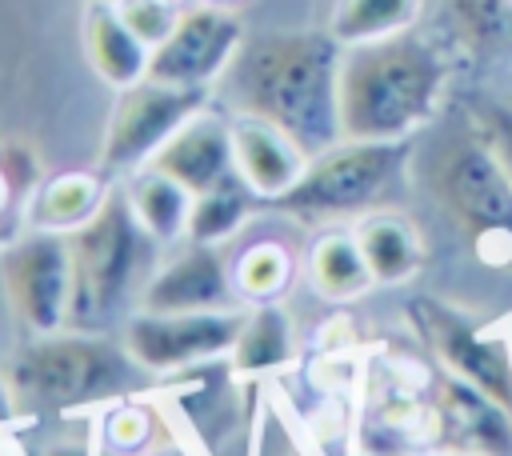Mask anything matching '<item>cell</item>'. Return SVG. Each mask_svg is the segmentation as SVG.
I'll list each match as a JSON object with an SVG mask.
<instances>
[{"instance_id":"cell-1","label":"cell","mask_w":512,"mask_h":456,"mask_svg":"<svg viewBox=\"0 0 512 456\" xmlns=\"http://www.w3.org/2000/svg\"><path fill=\"white\" fill-rule=\"evenodd\" d=\"M340 56L328 28H272L244 36L216 88L228 112L264 116L316 156L340 140Z\"/></svg>"},{"instance_id":"cell-2","label":"cell","mask_w":512,"mask_h":456,"mask_svg":"<svg viewBox=\"0 0 512 456\" xmlns=\"http://www.w3.org/2000/svg\"><path fill=\"white\" fill-rule=\"evenodd\" d=\"M448 60L416 28L340 56V140H416L440 112Z\"/></svg>"},{"instance_id":"cell-3","label":"cell","mask_w":512,"mask_h":456,"mask_svg":"<svg viewBox=\"0 0 512 456\" xmlns=\"http://www.w3.org/2000/svg\"><path fill=\"white\" fill-rule=\"evenodd\" d=\"M140 376L144 372L128 360L116 332L80 328L28 336L4 364V380L24 420L104 408L132 396Z\"/></svg>"},{"instance_id":"cell-4","label":"cell","mask_w":512,"mask_h":456,"mask_svg":"<svg viewBox=\"0 0 512 456\" xmlns=\"http://www.w3.org/2000/svg\"><path fill=\"white\" fill-rule=\"evenodd\" d=\"M72 244V316L68 328L116 332L136 308L140 288L160 260L148 232L136 224L124 184L116 180L100 212L68 236Z\"/></svg>"},{"instance_id":"cell-5","label":"cell","mask_w":512,"mask_h":456,"mask_svg":"<svg viewBox=\"0 0 512 456\" xmlns=\"http://www.w3.org/2000/svg\"><path fill=\"white\" fill-rule=\"evenodd\" d=\"M424 184L484 264L512 268V176L472 120L432 140Z\"/></svg>"},{"instance_id":"cell-6","label":"cell","mask_w":512,"mask_h":456,"mask_svg":"<svg viewBox=\"0 0 512 456\" xmlns=\"http://www.w3.org/2000/svg\"><path fill=\"white\" fill-rule=\"evenodd\" d=\"M412 152L416 140H336L316 152L296 188L268 208L308 228L360 220L380 212L384 200L404 184Z\"/></svg>"},{"instance_id":"cell-7","label":"cell","mask_w":512,"mask_h":456,"mask_svg":"<svg viewBox=\"0 0 512 456\" xmlns=\"http://www.w3.org/2000/svg\"><path fill=\"white\" fill-rule=\"evenodd\" d=\"M248 304L240 308H216V312H144L132 308L116 336L128 352V360L144 376H184L200 372L208 364H224Z\"/></svg>"},{"instance_id":"cell-8","label":"cell","mask_w":512,"mask_h":456,"mask_svg":"<svg viewBox=\"0 0 512 456\" xmlns=\"http://www.w3.org/2000/svg\"><path fill=\"white\" fill-rule=\"evenodd\" d=\"M212 92L216 88H184L152 76L136 80L132 88H120L100 140V172L108 180L140 172L188 116L212 104Z\"/></svg>"},{"instance_id":"cell-9","label":"cell","mask_w":512,"mask_h":456,"mask_svg":"<svg viewBox=\"0 0 512 456\" xmlns=\"http://www.w3.org/2000/svg\"><path fill=\"white\" fill-rule=\"evenodd\" d=\"M408 324L440 372L480 388L512 416V348L504 336H492L468 312L436 296H412Z\"/></svg>"},{"instance_id":"cell-10","label":"cell","mask_w":512,"mask_h":456,"mask_svg":"<svg viewBox=\"0 0 512 456\" xmlns=\"http://www.w3.org/2000/svg\"><path fill=\"white\" fill-rule=\"evenodd\" d=\"M0 288L28 336L68 328L72 316V244L60 232L24 228L0 252Z\"/></svg>"},{"instance_id":"cell-11","label":"cell","mask_w":512,"mask_h":456,"mask_svg":"<svg viewBox=\"0 0 512 456\" xmlns=\"http://www.w3.org/2000/svg\"><path fill=\"white\" fill-rule=\"evenodd\" d=\"M240 44H244L240 16L224 4L196 0L180 8L168 40L152 48L148 76L164 84H184V88H216L232 56L240 52Z\"/></svg>"},{"instance_id":"cell-12","label":"cell","mask_w":512,"mask_h":456,"mask_svg":"<svg viewBox=\"0 0 512 456\" xmlns=\"http://www.w3.org/2000/svg\"><path fill=\"white\" fill-rule=\"evenodd\" d=\"M136 308L144 312H216V308H240L236 284H232V256L212 244L184 240L168 248L144 288Z\"/></svg>"},{"instance_id":"cell-13","label":"cell","mask_w":512,"mask_h":456,"mask_svg":"<svg viewBox=\"0 0 512 456\" xmlns=\"http://www.w3.org/2000/svg\"><path fill=\"white\" fill-rule=\"evenodd\" d=\"M432 448L456 456H512V416L480 388L448 372H436Z\"/></svg>"},{"instance_id":"cell-14","label":"cell","mask_w":512,"mask_h":456,"mask_svg":"<svg viewBox=\"0 0 512 456\" xmlns=\"http://www.w3.org/2000/svg\"><path fill=\"white\" fill-rule=\"evenodd\" d=\"M228 128H232V172L252 188V196L264 208L296 188L312 152L292 132L252 112H228Z\"/></svg>"},{"instance_id":"cell-15","label":"cell","mask_w":512,"mask_h":456,"mask_svg":"<svg viewBox=\"0 0 512 456\" xmlns=\"http://www.w3.org/2000/svg\"><path fill=\"white\" fill-rule=\"evenodd\" d=\"M144 168H156V172L172 176L192 196H200V192L216 188L220 180L236 176L232 172V128H228V112H216L212 104L200 108L196 116H188L160 144V152Z\"/></svg>"},{"instance_id":"cell-16","label":"cell","mask_w":512,"mask_h":456,"mask_svg":"<svg viewBox=\"0 0 512 456\" xmlns=\"http://www.w3.org/2000/svg\"><path fill=\"white\" fill-rule=\"evenodd\" d=\"M296 324L292 312L272 300V304H248L240 336L224 360V372L232 380H272L296 360Z\"/></svg>"},{"instance_id":"cell-17","label":"cell","mask_w":512,"mask_h":456,"mask_svg":"<svg viewBox=\"0 0 512 456\" xmlns=\"http://www.w3.org/2000/svg\"><path fill=\"white\" fill-rule=\"evenodd\" d=\"M84 56H88V68L108 84V88H132L136 80L148 76V64H152V48L124 24L120 8L108 4V0H88L84 8Z\"/></svg>"},{"instance_id":"cell-18","label":"cell","mask_w":512,"mask_h":456,"mask_svg":"<svg viewBox=\"0 0 512 456\" xmlns=\"http://www.w3.org/2000/svg\"><path fill=\"white\" fill-rule=\"evenodd\" d=\"M116 180H108L100 168L88 172V168H68V172H56L48 176L40 188H32L28 196V228H40V232H60V236H72L76 228H84L100 204L108 200Z\"/></svg>"},{"instance_id":"cell-19","label":"cell","mask_w":512,"mask_h":456,"mask_svg":"<svg viewBox=\"0 0 512 456\" xmlns=\"http://www.w3.org/2000/svg\"><path fill=\"white\" fill-rule=\"evenodd\" d=\"M304 280L328 304H352L376 288L352 228H320L304 252Z\"/></svg>"},{"instance_id":"cell-20","label":"cell","mask_w":512,"mask_h":456,"mask_svg":"<svg viewBox=\"0 0 512 456\" xmlns=\"http://www.w3.org/2000/svg\"><path fill=\"white\" fill-rule=\"evenodd\" d=\"M120 184L128 192L136 224L148 232V240L160 252H168V248L188 240V216H192V200L196 196L184 184H176L172 176H164L156 168H140V172L124 176Z\"/></svg>"},{"instance_id":"cell-21","label":"cell","mask_w":512,"mask_h":456,"mask_svg":"<svg viewBox=\"0 0 512 456\" xmlns=\"http://www.w3.org/2000/svg\"><path fill=\"white\" fill-rule=\"evenodd\" d=\"M356 232V244L368 260V272L376 280V288H400L408 284L420 264H424V244L416 236V228L396 216V212H368L352 224Z\"/></svg>"},{"instance_id":"cell-22","label":"cell","mask_w":512,"mask_h":456,"mask_svg":"<svg viewBox=\"0 0 512 456\" xmlns=\"http://www.w3.org/2000/svg\"><path fill=\"white\" fill-rule=\"evenodd\" d=\"M296 280V252L276 236H256L232 252V284L240 304H272Z\"/></svg>"},{"instance_id":"cell-23","label":"cell","mask_w":512,"mask_h":456,"mask_svg":"<svg viewBox=\"0 0 512 456\" xmlns=\"http://www.w3.org/2000/svg\"><path fill=\"white\" fill-rule=\"evenodd\" d=\"M448 36L472 60H496L512 48V0H444Z\"/></svg>"},{"instance_id":"cell-24","label":"cell","mask_w":512,"mask_h":456,"mask_svg":"<svg viewBox=\"0 0 512 456\" xmlns=\"http://www.w3.org/2000/svg\"><path fill=\"white\" fill-rule=\"evenodd\" d=\"M260 208H264V204L252 196V188H248L240 176H228V180H220L216 188H208V192H200V196L192 200L188 240L224 248L228 240L240 236V228H244Z\"/></svg>"},{"instance_id":"cell-25","label":"cell","mask_w":512,"mask_h":456,"mask_svg":"<svg viewBox=\"0 0 512 456\" xmlns=\"http://www.w3.org/2000/svg\"><path fill=\"white\" fill-rule=\"evenodd\" d=\"M416 20H420V0H336L328 32L344 48H352V44L400 36L416 28Z\"/></svg>"},{"instance_id":"cell-26","label":"cell","mask_w":512,"mask_h":456,"mask_svg":"<svg viewBox=\"0 0 512 456\" xmlns=\"http://www.w3.org/2000/svg\"><path fill=\"white\" fill-rule=\"evenodd\" d=\"M96 428H100V444L104 452L112 456H148L152 440H156V412L132 396H120L112 404L100 408L96 416Z\"/></svg>"},{"instance_id":"cell-27","label":"cell","mask_w":512,"mask_h":456,"mask_svg":"<svg viewBox=\"0 0 512 456\" xmlns=\"http://www.w3.org/2000/svg\"><path fill=\"white\" fill-rule=\"evenodd\" d=\"M12 440H16V436H12ZM16 448H20L24 456H104L96 416H84V412L60 416L56 424L40 428L36 436L16 440Z\"/></svg>"},{"instance_id":"cell-28","label":"cell","mask_w":512,"mask_h":456,"mask_svg":"<svg viewBox=\"0 0 512 456\" xmlns=\"http://www.w3.org/2000/svg\"><path fill=\"white\" fill-rule=\"evenodd\" d=\"M116 8H120V16H124V24H128L148 48H160V44L168 40V32L176 28V16H180V8H172V4H164V0H120Z\"/></svg>"},{"instance_id":"cell-29","label":"cell","mask_w":512,"mask_h":456,"mask_svg":"<svg viewBox=\"0 0 512 456\" xmlns=\"http://www.w3.org/2000/svg\"><path fill=\"white\" fill-rule=\"evenodd\" d=\"M468 120L480 128V136L492 144V152L500 156V164L512 176V104L480 100V104H472V116Z\"/></svg>"},{"instance_id":"cell-30","label":"cell","mask_w":512,"mask_h":456,"mask_svg":"<svg viewBox=\"0 0 512 456\" xmlns=\"http://www.w3.org/2000/svg\"><path fill=\"white\" fill-rule=\"evenodd\" d=\"M16 424H28V420L20 416V408L12 400V388H8V380L0 372V436H8V428H16Z\"/></svg>"},{"instance_id":"cell-31","label":"cell","mask_w":512,"mask_h":456,"mask_svg":"<svg viewBox=\"0 0 512 456\" xmlns=\"http://www.w3.org/2000/svg\"><path fill=\"white\" fill-rule=\"evenodd\" d=\"M12 192H16V184H12V176L4 172V164H0V216L8 212V204H12Z\"/></svg>"},{"instance_id":"cell-32","label":"cell","mask_w":512,"mask_h":456,"mask_svg":"<svg viewBox=\"0 0 512 456\" xmlns=\"http://www.w3.org/2000/svg\"><path fill=\"white\" fill-rule=\"evenodd\" d=\"M0 456H24V452L16 448V440H12V436H4V440H0Z\"/></svg>"},{"instance_id":"cell-33","label":"cell","mask_w":512,"mask_h":456,"mask_svg":"<svg viewBox=\"0 0 512 456\" xmlns=\"http://www.w3.org/2000/svg\"><path fill=\"white\" fill-rule=\"evenodd\" d=\"M148 456H188L184 448H164V452H148Z\"/></svg>"},{"instance_id":"cell-34","label":"cell","mask_w":512,"mask_h":456,"mask_svg":"<svg viewBox=\"0 0 512 456\" xmlns=\"http://www.w3.org/2000/svg\"><path fill=\"white\" fill-rule=\"evenodd\" d=\"M416 456H456V452H444V448H428V452H416Z\"/></svg>"},{"instance_id":"cell-35","label":"cell","mask_w":512,"mask_h":456,"mask_svg":"<svg viewBox=\"0 0 512 456\" xmlns=\"http://www.w3.org/2000/svg\"><path fill=\"white\" fill-rule=\"evenodd\" d=\"M164 4H172V8H188V4H196V0H164Z\"/></svg>"},{"instance_id":"cell-36","label":"cell","mask_w":512,"mask_h":456,"mask_svg":"<svg viewBox=\"0 0 512 456\" xmlns=\"http://www.w3.org/2000/svg\"><path fill=\"white\" fill-rule=\"evenodd\" d=\"M208 4H224V8H232V4H236V0H208Z\"/></svg>"},{"instance_id":"cell-37","label":"cell","mask_w":512,"mask_h":456,"mask_svg":"<svg viewBox=\"0 0 512 456\" xmlns=\"http://www.w3.org/2000/svg\"><path fill=\"white\" fill-rule=\"evenodd\" d=\"M108 4H120V0H108Z\"/></svg>"},{"instance_id":"cell-38","label":"cell","mask_w":512,"mask_h":456,"mask_svg":"<svg viewBox=\"0 0 512 456\" xmlns=\"http://www.w3.org/2000/svg\"><path fill=\"white\" fill-rule=\"evenodd\" d=\"M0 440H4V436H0Z\"/></svg>"}]
</instances>
